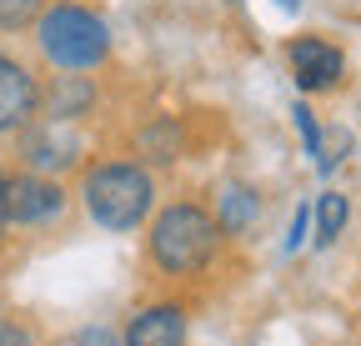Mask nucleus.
Instances as JSON below:
<instances>
[{"instance_id": "obj_8", "label": "nucleus", "mask_w": 361, "mask_h": 346, "mask_svg": "<svg viewBox=\"0 0 361 346\" xmlns=\"http://www.w3.org/2000/svg\"><path fill=\"white\" fill-rule=\"evenodd\" d=\"M256 216H261V201H256V191H246V186H226L221 191V231H246V226H256Z\"/></svg>"}, {"instance_id": "obj_4", "label": "nucleus", "mask_w": 361, "mask_h": 346, "mask_svg": "<svg viewBox=\"0 0 361 346\" xmlns=\"http://www.w3.org/2000/svg\"><path fill=\"white\" fill-rule=\"evenodd\" d=\"M66 196L56 181H40V176H16V181H0V216L6 226H35V221H51L61 216Z\"/></svg>"}, {"instance_id": "obj_15", "label": "nucleus", "mask_w": 361, "mask_h": 346, "mask_svg": "<svg viewBox=\"0 0 361 346\" xmlns=\"http://www.w3.org/2000/svg\"><path fill=\"white\" fill-rule=\"evenodd\" d=\"M0 346H30V336H25L16 321H6V316H0Z\"/></svg>"}, {"instance_id": "obj_14", "label": "nucleus", "mask_w": 361, "mask_h": 346, "mask_svg": "<svg viewBox=\"0 0 361 346\" xmlns=\"http://www.w3.org/2000/svg\"><path fill=\"white\" fill-rule=\"evenodd\" d=\"M306 221H311V211H296L291 236H286V251H301V246H306Z\"/></svg>"}, {"instance_id": "obj_13", "label": "nucleus", "mask_w": 361, "mask_h": 346, "mask_svg": "<svg viewBox=\"0 0 361 346\" xmlns=\"http://www.w3.org/2000/svg\"><path fill=\"white\" fill-rule=\"evenodd\" d=\"M146 141L156 146V161H176V151H180V136H176V125H161V131H151Z\"/></svg>"}, {"instance_id": "obj_2", "label": "nucleus", "mask_w": 361, "mask_h": 346, "mask_svg": "<svg viewBox=\"0 0 361 346\" xmlns=\"http://www.w3.org/2000/svg\"><path fill=\"white\" fill-rule=\"evenodd\" d=\"M216 221L201 211V206H171L156 216L151 226V256L156 266L171 271V276H191L201 271L211 256H216Z\"/></svg>"}, {"instance_id": "obj_12", "label": "nucleus", "mask_w": 361, "mask_h": 346, "mask_svg": "<svg viewBox=\"0 0 361 346\" xmlns=\"http://www.w3.org/2000/svg\"><path fill=\"white\" fill-rule=\"evenodd\" d=\"M291 116H296V131H301V141H306V156H316V151H322V125L311 121V111H306V106H296Z\"/></svg>"}, {"instance_id": "obj_18", "label": "nucleus", "mask_w": 361, "mask_h": 346, "mask_svg": "<svg viewBox=\"0 0 361 346\" xmlns=\"http://www.w3.org/2000/svg\"><path fill=\"white\" fill-rule=\"evenodd\" d=\"M0 181H6V176H0Z\"/></svg>"}, {"instance_id": "obj_16", "label": "nucleus", "mask_w": 361, "mask_h": 346, "mask_svg": "<svg viewBox=\"0 0 361 346\" xmlns=\"http://www.w3.org/2000/svg\"><path fill=\"white\" fill-rule=\"evenodd\" d=\"M276 6H281V11H296V6H301V0H276Z\"/></svg>"}, {"instance_id": "obj_3", "label": "nucleus", "mask_w": 361, "mask_h": 346, "mask_svg": "<svg viewBox=\"0 0 361 346\" xmlns=\"http://www.w3.org/2000/svg\"><path fill=\"white\" fill-rule=\"evenodd\" d=\"M35 40H40L45 61L61 66V70H90V66H101L106 51H111L106 20L80 11V6H51L40 16V35Z\"/></svg>"}, {"instance_id": "obj_9", "label": "nucleus", "mask_w": 361, "mask_h": 346, "mask_svg": "<svg viewBox=\"0 0 361 346\" xmlns=\"http://www.w3.org/2000/svg\"><path fill=\"white\" fill-rule=\"evenodd\" d=\"M341 226H346V196L326 191V196H322V206H316V241L331 246V241L341 236Z\"/></svg>"}, {"instance_id": "obj_10", "label": "nucleus", "mask_w": 361, "mask_h": 346, "mask_svg": "<svg viewBox=\"0 0 361 346\" xmlns=\"http://www.w3.org/2000/svg\"><path fill=\"white\" fill-rule=\"evenodd\" d=\"M75 141H56V136H45V141H30V161L35 166H71L75 156Z\"/></svg>"}, {"instance_id": "obj_7", "label": "nucleus", "mask_w": 361, "mask_h": 346, "mask_svg": "<svg viewBox=\"0 0 361 346\" xmlns=\"http://www.w3.org/2000/svg\"><path fill=\"white\" fill-rule=\"evenodd\" d=\"M186 341V316L176 307H151L126 326V346H180Z\"/></svg>"}, {"instance_id": "obj_17", "label": "nucleus", "mask_w": 361, "mask_h": 346, "mask_svg": "<svg viewBox=\"0 0 361 346\" xmlns=\"http://www.w3.org/2000/svg\"><path fill=\"white\" fill-rule=\"evenodd\" d=\"M0 231H6V216H0Z\"/></svg>"}, {"instance_id": "obj_6", "label": "nucleus", "mask_w": 361, "mask_h": 346, "mask_svg": "<svg viewBox=\"0 0 361 346\" xmlns=\"http://www.w3.org/2000/svg\"><path fill=\"white\" fill-rule=\"evenodd\" d=\"M40 106V91L35 80L20 61H11L6 51H0V131H16V125H25Z\"/></svg>"}, {"instance_id": "obj_11", "label": "nucleus", "mask_w": 361, "mask_h": 346, "mask_svg": "<svg viewBox=\"0 0 361 346\" xmlns=\"http://www.w3.org/2000/svg\"><path fill=\"white\" fill-rule=\"evenodd\" d=\"M40 16V0H0V30H20Z\"/></svg>"}, {"instance_id": "obj_5", "label": "nucleus", "mask_w": 361, "mask_h": 346, "mask_svg": "<svg viewBox=\"0 0 361 346\" xmlns=\"http://www.w3.org/2000/svg\"><path fill=\"white\" fill-rule=\"evenodd\" d=\"M291 70H296V85H301V91H331V85L341 80V70H346V61H341L336 46L306 35V40H296V46H291Z\"/></svg>"}, {"instance_id": "obj_1", "label": "nucleus", "mask_w": 361, "mask_h": 346, "mask_svg": "<svg viewBox=\"0 0 361 346\" xmlns=\"http://www.w3.org/2000/svg\"><path fill=\"white\" fill-rule=\"evenodd\" d=\"M85 211L106 231H135L151 211V176L141 166H96L85 176Z\"/></svg>"}]
</instances>
